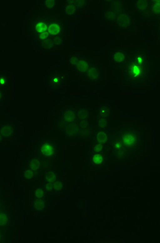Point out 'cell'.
Masks as SVG:
<instances>
[{
  "mask_svg": "<svg viewBox=\"0 0 160 243\" xmlns=\"http://www.w3.org/2000/svg\"><path fill=\"white\" fill-rule=\"evenodd\" d=\"M116 136L120 138L123 146L126 150L129 156L140 149L142 144V137L140 129L121 128Z\"/></svg>",
  "mask_w": 160,
  "mask_h": 243,
  "instance_id": "1",
  "label": "cell"
},
{
  "mask_svg": "<svg viewBox=\"0 0 160 243\" xmlns=\"http://www.w3.org/2000/svg\"><path fill=\"white\" fill-rule=\"evenodd\" d=\"M147 74L143 67L140 64L133 63L129 65L125 74L126 81L133 84H140L147 82Z\"/></svg>",
  "mask_w": 160,
  "mask_h": 243,
  "instance_id": "2",
  "label": "cell"
},
{
  "mask_svg": "<svg viewBox=\"0 0 160 243\" xmlns=\"http://www.w3.org/2000/svg\"><path fill=\"white\" fill-rule=\"evenodd\" d=\"M117 136L111 141L112 155L118 161H122L126 159L129 155L123 146L120 138L118 136Z\"/></svg>",
  "mask_w": 160,
  "mask_h": 243,
  "instance_id": "3",
  "label": "cell"
},
{
  "mask_svg": "<svg viewBox=\"0 0 160 243\" xmlns=\"http://www.w3.org/2000/svg\"><path fill=\"white\" fill-rule=\"evenodd\" d=\"M39 151L45 156L52 157L56 152V147L51 142H44L40 146Z\"/></svg>",
  "mask_w": 160,
  "mask_h": 243,
  "instance_id": "4",
  "label": "cell"
},
{
  "mask_svg": "<svg viewBox=\"0 0 160 243\" xmlns=\"http://www.w3.org/2000/svg\"><path fill=\"white\" fill-rule=\"evenodd\" d=\"M91 65L92 64L90 63L89 60L85 59L79 58L74 66L77 71L85 75L92 66Z\"/></svg>",
  "mask_w": 160,
  "mask_h": 243,
  "instance_id": "5",
  "label": "cell"
},
{
  "mask_svg": "<svg viewBox=\"0 0 160 243\" xmlns=\"http://www.w3.org/2000/svg\"><path fill=\"white\" fill-rule=\"evenodd\" d=\"M45 188L49 192H60L64 189V183L63 180L57 179L55 182L44 183Z\"/></svg>",
  "mask_w": 160,
  "mask_h": 243,
  "instance_id": "6",
  "label": "cell"
},
{
  "mask_svg": "<svg viewBox=\"0 0 160 243\" xmlns=\"http://www.w3.org/2000/svg\"><path fill=\"white\" fill-rule=\"evenodd\" d=\"M94 136L96 143H100L104 146L109 143V134L106 129L98 130L95 132Z\"/></svg>",
  "mask_w": 160,
  "mask_h": 243,
  "instance_id": "7",
  "label": "cell"
},
{
  "mask_svg": "<svg viewBox=\"0 0 160 243\" xmlns=\"http://www.w3.org/2000/svg\"><path fill=\"white\" fill-rule=\"evenodd\" d=\"M106 161V156L104 153H92L90 157V164L92 166H103Z\"/></svg>",
  "mask_w": 160,
  "mask_h": 243,
  "instance_id": "8",
  "label": "cell"
},
{
  "mask_svg": "<svg viewBox=\"0 0 160 243\" xmlns=\"http://www.w3.org/2000/svg\"><path fill=\"white\" fill-rule=\"evenodd\" d=\"M62 119L68 124L74 123L77 119L76 111L71 109H65L62 112Z\"/></svg>",
  "mask_w": 160,
  "mask_h": 243,
  "instance_id": "9",
  "label": "cell"
},
{
  "mask_svg": "<svg viewBox=\"0 0 160 243\" xmlns=\"http://www.w3.org/2000/svg\"><path fill=\"white\" fill-rule=\"evenodd\" d=\"M66 76L62 74H55L50 78V86L56 88L60 87L63 84Z\"/></svg>",
  "mask_w": 160,
  "mask_h": 243,
  "instance_id": "10",
  "label": "cell"
},
{
  "mask_svg": "<svg viewBox=\"0 0 160 243\" xmlns=\"http://www.w3.org/2000/svg\"><path fill=\"white\" fill-rule=\"evenodd\" d=\"M80 127L75 123H69L65 128V135L67 137H73L79 132Z\"/></svg>",
  "mask_w": 160,
  "mask_h": 243,
  "instance_id": "11",
  "label": "cell"
},
{
  "mask_svg": "<svg viewBox=\"0 0 160 243\" xmlns=\"http://www.w3.org/2000/svg\"><path fill=\"white\" fill-rule=\"evenodd\" d=\"M85 76L90 80L97 81L100 78V70L97 67L92 65L89 71L85 74Z\"/></svg>",
  "mask_w": 160,
  "mask_h": 243,
  "instance_id": "12",
  "label": "cell"
},
{
  "mask_svg": "<svg viewBox=\"0 0 160 243\" xmlns=\"http://www.w3.org/2000/svg\"><path fill=\"white\" fill-rule=\"evenodd\" d=\"M32 204L34 210L38 212H40L44 210L46 201L43 199L35 197L32 201Z\"/></svg>",
  "mask_w": 160,
  "mask_h": 243,
  "instance_id": "13",
  "label": "cell"
},
{
  "mask_svg": "<svg viewBox=\"0 0 160 243\" xmlns=\"http://www.w3.org/2000/svg\"><path fill=\"white\" fill-rule=\"evenodd\" d=\"M14 128L13 126L10 125H5L0 128V134L4 138H9L13 135Z\"/></svg>",
  "mask_w": 160,
  "mask_h": 243,
  "instance_id": "14",
  "label": "cell"
},
{
  "mask_svg": "<svg viewBox=\"0 0 160 243\" xmlns=\"http://www.w3.org/2000/svg\"><path fill=\"white\" fill-rule=\"evenodd\" d=\"M110 106L109 104H103V105L99 107V116L108 119V117L110 116Z\"/></svg>",
  "mask_w": 160,
  "mask_h": 243,
  "instance_id": "15",
  "label": "cell"
},
{
  "mask_svg": "<svg viewBox=\"0 0 160 243\" xmlns=\"http://www.w3.org/2000/svg\"><path fill=\"white\" fill-rule=\"evenodd\" d=\"M44 183L55 182L57 180V173L55 170L48 171L46 172L44 177Z\"/></svg>",
  "mask_w": 160,
  "mask_h": 243,
  "instance_id": "16",
  "label": "cell"
},
{
  "mask_svg": "<svg viewBox=\"0 0 160 243\" xmlns=\"http://www.w3.org/2000/svg\"><path fill=\"white\" fill-rule=\"evenodd\" d=\"M61 29V26L60 24L56 22L50 24L48 27V32L51 35L58 34L60 33Z\"/></svg>",
  "mask_w": 160,
  "mask_h": 243,
  "instance_id": "17",
  "label": "cell"
},
{
  "mask_svg": "<svg viewBox=\"0 0 160 243\" xmlns=\"http://www.w3.org/2000/svg\"><path fill=\"white\" fill-rule=\"evenodd\" d=\"M34 29L36 32L41 33L47 31L48 26L46 23L43 21H36L34 24Z\"/></svg>",
  "mask_w": 160,
  "mask_h": 243,
  "instance_id": "18",
  "label": "cell"
},
{
  "mask_svg": "<svg viewBox=\"0 0 160 243\" xmlns=\"http://www.w3.org/2000/svg\"><path fill=\"white\" fill-rule=\"evenodd\" d=\"M70 2L69 1H68ZM76 6L73 2H67L64 6V12L69 16H72L76 11Z\"/></svg>",
  "mask_w": 160,
  "mask_h": 243,
  "instance_id": "19",
  "label": "cell"
},
{
  "mask_svg": "<svg viewBox=\"0 0 160 243\" xmlns=\"http://www.w3.org/2000/svg\"><path fill=\"white\" fill-rule=\"evenodd\" d=\"M46 190L44 187H36L34 192L35 197L45 199L46 197Z\"/></svg>",
  "mask_w": 160,
  "mask_h": 243,
  "instance_id": "20",
  "label": "cell"
},
{
  "mask_svg": "<svg viewBox=\"0 0 160 243\" xmlns=\"http://www.w3.org/2000/svg\"><path fill=\"white\" fill-rule=\"evenodd\" d=\"M113 60L117 63H121L124 61L125 55L124 53L120 51H116L113 52Z\"/></svg>",
  "mask_w": 160,
  "mask_h": 243,
  "instance_id": "21",
  "label": "cell"
},
{
  "mask_svg": "<svg viewBox=\"0 0 160 243\" xmlns=\"http://www.w3.org/2000/svg\"><path fill=\"white\" fill-rule=\"evenodd\" d=\"M77 119L80 121L87 119L89 117V112L85 109H80L76 112Z\"/></svg>",
  "mask_w": 160,
  "mask_h": 243,
  "instance_id": "22",
  "label": "cell"
},
{
  "mask_svg": "<svg viewBox=\"0 0 160 243\" xmlns=\"http://www.w3.org/2000/svg\"><path fill=\"white\" fill-rule=\"evenodd\" d=\"M40 164L39 159L38 158H34L29 162L28 166L30 169L36 171L39 168Z\"/></svg>",
  "mask_w": 160,
  "mask_h": 243,
  "instance_id": "23",
  "label": "cell"
},
{
  "mask_svg": "<svg viewBox=\"0 0 160 243\" xmlns=\"http://www.w3.org/2000/svg\"><path fill=\"white\" fill-rule=\"evenodd\" d=\"M37 174V171L28 169L24 173V177L26 180H33Z\"/></svg>",
  "mask_w": 160,
  "mask_h": 243,
  "instance_id": "24",
  "label": "cell"
},
{
  "mask_svg": "<svg viewBox=\"0 0 160 243\" xmlns=\"http://www.w3.org/2000/svg\"><path fill=\"white\" fill-rule=\"evenodd\" d=\"M98 125L101 128V129H106L107 126L108 125V119L101 117L98 116Z\"/></svg>",
  "mask_w": 160,
  "mask_h": 243,
  "instance_id": "25",
  "label": "cell"
},
{
  "mask_svg": "<svg viewBox=\"0 0 160 243\" xmlns=\"http://www.w3.org/2000/svg\"><path fill=\"white\" fill-rule=\"evenodd\" d=\"M119 25L122 27H127L129 24L130 19L126 16H121L118 19Z\"/></svg>",
  "mask_w": 160,
  "mask_h": 243,
  "instance_id": "26",
  "label": "cell"
},
{
  "mask_svg": "<svg viewBox=\"0 0 160 243\" xmlns=\"http://www.w3.org/2000/svg\"><path fill=\"white\" fill-rule=\"evenodd\" d=\"M105 148L104 145L100 143H96L93 146L92 153H101Z\"/></svg>",
  "mask_w": 160,
  "mask_h": 243,
  "instance_id": "27",
  "label": "cell"
},
{
  "mask_svg": "<svg viewBox=\"0 0 160 243\" xmlns=\"http://www.w3.org/2000/svg\"><path fill=\"white\" fill-rule=\"evenodd\" d=\"M79 133L83 137H88L92 133L93 131L91 128L89 126L85 128H80Z\"/></svg>",
  "mask_w": 160,
  "mask_h": 243,
  "instance_id": "28",
  "label": "cell"
},
{
  "mask_svg": "<svg viewBox=\"0 0 160 243\" xmlns=\"http://www.w3.org/2000/svg\"><path fill=\"white\" fill-rule=\"evenodd\" d=\"M56 1L55 0H48L45 1V7L48 9H53L56 6Z\"/></svg>",
  "mask_w": 160,
  "mask_h": 243,
  "instance_id": "29",
  "label": "cell"
},
{
  "mask_svg": "<svg viewBox=\"0 0 160 243\" xmlns=\"http://www.w3.org/2000/svg\"><path fill=\"white\" fill-rule=\"evenodd\" d=\"M8 220V216L7 214L5 213H0V226L6 225Z\"/></svg>",
  "mask_w": 160,
  "mask_h": 243,
  "instance_id": "30",
  "label": "cell"
},
{
  "mask_svg": "<svg viewBox=\"0 0 160 243\" xmlns=\"http://www.w3.org/2000/svg\"><path fill=\"white\" fill-rule=\"evenodd\" d=\"M152 10L153 12L156 14H159L160 12V1H154L152 5Z\"/></svg>",
  "mask_w": 160,
  "mask_h": 243,
  "instance_id": "31",
  "label": "cell"
},
{
  "mask_svg": "<svg viewBox=\"0 0 160 243\" xmlns=\"http://www.w3.org/2000/svg\"><path fill=\"white\" fill-rule=\"evenodd\" d=\"M147 6L148 5L146 1H139L137 3V7L140 11H144L147 9Z\"/></svg>",
  "mask_w": 160,
  "mask_h": 243,
  "instance_id": "32",
  "label": "cell"
},
{
  "mask_svg": "<svg viewBox=\"0 0 160 243\" xmlns=\"http://www.w3.org/2000/svg\"><path fill=\"white\" fill-rule=\"evenodd\" d=\"M8 79L6 76L1 75L0 76V86L4 87L7 85Z\"/></svg>",
  "mask_w": 160,
  "mask_h": 243,
  "instance_id": "33",
  "label": "cell"
},
{
  "mask_svg": "<svg viewBox=\"0 0 160 243\" xmlns=\"http://www.w3.org/2000/svg\"><path fill=\"white\" fill-rule=\"evenodd\" d=\"M49 33L47 31H45L44 32L41 33L39 35V39L41 40H44L46 39L49 37Z\"/></svg>",
  "mask_w": 160,
  "mask_h": 243,
  "instance_id": "34",
  "label": "cell"
},
{
  "mask_svg": "<svg viewBox=\"0 0 160 243\" xmlns=\"http://www.w3.org/2000/svg\"><path fill=\"white\" fill-rule=\"evenodd\" d=\"M136 61H137V63L138 64H142L143 63V61H144V59H143V57L142 56H138L136 58Z\"/></svg>",
  "mask_w": 160,
  "mask_h": 243,
  "instance_id": "35",
  "label": "cell"
},
{
  "mask_svg": "<svg viewBox=\"0 0 160 243\" xmlns=\"http://www.w3.org/2000/svg\"><path fill=\"white\" fill-rule=\"evenodd\" d=\"M3 136L2 135H1V134H0V143H1V142L3 141Z\"/></svg>",
  "mask_w": 160,
  "mask_h": 243,
  "instance_id": "36",
  "label": "cell"
},
{
  "mask_svg": "<svg viewBox=\"0 0 160 243\" xmlns=\"http://www.w3.org/2000/svg\"><path fill=\"white\" fill-rule=\"evenodd\" d=\"M2 94H1V92H0V100H1V99H2Z\"/></svg>",
  "mask_w": 160,
  "mask_h": 243,
  "instance_id": "37",
  "label": "cell"
},
{
  "mask_svg": "<svg viewBox=\"0 0 160 243\" xmlns=\"http://www.w3.org/2000/svg\"><path fill=\"white\" fill-rule=\"evenodd\" d=\"M0 238H1V235H0Z\"/></svg>",
  "mask_w": 160,
  "mask_h": 243,
  "instance_id": "38",
  "label": "cell"
}]
</instances>
